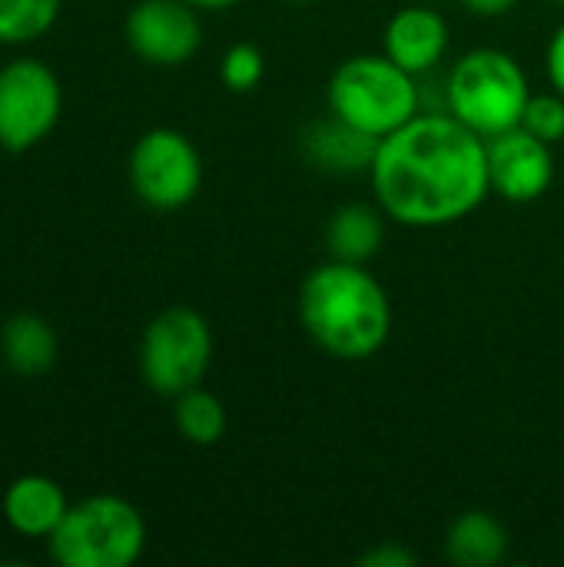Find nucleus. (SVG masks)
Here are the masks:
<instances>
[{"mask_svg":"<svg viewBox=\"0 0 564 567\" xmlns=\"http://www.w3.org/2000/svg\"><path fill=\"white\" fill-rule=\"evenodd\" d=\"M462 10L475 13V17H485V20H495V17H505L519 7V0H459Z\"/></svg>","mask_w":564,"mask_h":567,"instance_id":"23","label":"nucleus"},{"mask_svg":"<svg viewBox=\"0 0 564 567\" xmlns=\"http://www.w3.org/2000/svg\"><path fill=\"white\" fill-rule=\"evenodd\" d=\"M186 3H193L196 10H229L243 0H186Z\"/></svg>","mask_w":564,"mask_h":567,"instance_id":"24","label":"nucleus"},{"mask_svg":"<svg viewBox=\"0 0 564 567\" xmlns=\"http://www.w3.org/2000/svg\"><path fill=\"white\" fill-rule=\"evenodd\" d=\"M173 422L180 429V435L189 442V445H199V449H209L216 442H223L226 435V405L223 399H216L213 392H206L203 385L183 392L173 399Z\"/></svg>","mask_w":564,"mask_h":567,"instance_id":"17","label":"nucleus"},{"mask_svg":"<svg viewBox=\"0 0 564 567\" xmlns=\"http://www.w3.org/2000/svg\"><path fill=\"white\" fill-rule=\"evenodd\" d=\"M545 73H548L552 90H558L564 96V20L555 27L552 40L545 47Z\"/></svg>","mask_w":564,"mask_h":567,"instance_id":"22","label":"nucleus"},{"mask_svg":"<svg viewBox=\"0 0 564 567\" xmlns=\"http://www.w3.org/2000/svg\"><path fill=\"white\" fill-rule=\"evenodd\" d=\"M60 113L63 86L47 63L20 56L0 66V150H33L53 133Z\"/></svg>","mask_w":564,"mask_h":567,"instance_id":"8","label":"nucleus"},{"mask_svg":"<svg viewBox=\"0 0 564 567\" xmlns=\"http://www.w3.org/2000/svg\"><path fill=\"white\" fill-rule=\"evenodd\" d=\"M386 213L369 203H346L326 219V249L329 259L366 266L386 239Z\"/></svg>","mask_w":564,"mask_h":567,"instance_id":"14","label":"nucleus"},{"mask_svg":"<svg viewBox=\"0 0 564 567\" xmlns=\"http://www.w3.org/2000/svg\"><path fill=\"white\" fill-rule=\"evenodd\" d=\"M552 3H562V7H564V0H552Z\"/></svg>","mask_w":564,"mask_h":567,"instance_id":"26","label":"nucleus"},{"mask_svg":"<svg viewBox=\"0 0 564 567\" xmlns=\"http://www.w3.org/2000/svg\"><path fill=\"white\" fill-rule=\"evenodd\" d=\"M0 355L17 375H43L57 362V332L33 312L10 316L0 329Z\"/></svg>","mask_w":564,"mask_h":567,"instance_id":"16","label":"nucleus"},{"mask_svg":"<svg viewBox=\"0 0 564 567\" xmlns=\"http://www.w3.org/2000/svg\"><path fill=\"white\" fill-rule=\"evenodd\" d=\"M286 3H312V0H286Z\"/></svg>","mask_w":564,"mask_h":567,"instance_id":"25","label":"nucleus"},{"mask_svg":"<svg viewBox=\"0 0 564 567\" xmlns=\"http://www.w3.org/2000/svg\"><path fill=\"white\" fill-rule=\"evenodd\" d=\"M60 17V0H0V43H30Z\"/></svg>","mask_w":564,"mask_h":567,"instance_id":"18","label":"nucleus"},{"mask_svg":"<svg viewBox=\"0 0 564 567\" xmlns=\"http://www.w3.org/2000/svg\"><path fill=\"white\" fill-rule=\"evenodd\" d=\"M66 512L70 498L63 485L47 475H23L3 492V522L23 538H50Z\"/></svg>","mask_w":564,"mask_h":567,"instance_id":"12","label":"nucleus"},{"mask_svg":"<svg viewBox=\"0 0 564 567\" xmlns=\"http://www.w3.org/2000/svg\"><path fill=\"white\" fill-rule=\"evenodd\" d=\"M329 113L366 136L386 140L422 113L419 76L386 53H356L329 76Z\"/></svg>","mask_w":564,"mask_h":567,"instance_id":"3","label":"nucleus"},{"mask_svg":"<svg viewBox=\"0 0 564 567\" xmlns=\"http://www.w3.org/2000/svg\"><path fill=\"white\" fill-rule=\"evenodd\" d=\"M130 50L150 66H183L203 43L199 10L186 0H140L123 23Z\"/></svg>","mask_w":564,"mask_h":567,"instance_id":"9","label":"nucleus"},{"mask_svg":"<svg viewBox=\"0 0 564 567\" xmlns=\"http://www.w3.org/2000/svg\"><path fill=\"white\" fill-rule=\"evenodd\" d=\"M529 133H535L545 143H562L564 140V96L558 90H545V93H532L529 106L522 113V123Z\"/></svg>","mask_w":564,"mask_h":567,"instance_id":"20","label":"nucleus"},{"mask_svg":"<svg viewBox=\"0 0 564 567\" xmlns=\"http://www.w3.org/2000/svg\"><path fill=\"white\" fill-rule=\"evenodd\" d=\"M376 146L379 140L376 136H366L359 133L356 126L342 123L339 116H326V120H316L306 136H302V153L306 159L322 169V173H332V176H346V173H369L372 159H376Z\"/></svg>","mask_w":564,"mask_h":567,"instance_id":"13","label":"nucleus"},{"mask_svg":"<svg viewBox=\"0 0 564 567\" xmlns=\"http://www.w3.org/2000/svg\"><path fill=\"white\" fill-rule=\"evenodd\" d=\"M416 565H419V558H416L409 548L396 545V542H386V545H379V548H372V551H366V555L359 558V567H416Z\"/></svg>","mask_w":564,"mask_h":567,"instance_id":"21","label":"nucleus"},{"mask_svg":"<svg viewBox=\"0 0 564 567\" xmlns=\"http://www.w3.org/2000/svg\"><path fill=\"white\" fill-rule=\"evenodd\" d=\"M146 548V518L120 495H93L63 515L50 535V555L60 567H130Z\"/></svg>","mask_w":564,"mask_h":567,"instance_id":"5","label":"nucleus"},{"mask_svg":"<svg viewBox=\"0 0 564 567\" xmlns=\"http://www.w3.org/2000/svg\"><path fill=\"white\" fill-rule=\"evenodd\" d=\"M449 50V23L439 10L412 3L389 17L382 30V53L412 76H425Z\"/></svg>","mask_w":564,"mask_h":567,"instance_id":"11","label":"nucleus"},{"mask_svg":"<svg viewBox=\"0 0 564 567\" xmlns=\"http://www.w3.org/2000/svg\"><path fill=\"white\" fill-rule=\"evenodd\" d=\"M306 336L339 362L379 355L392 336V302L369 266L329 259L316 266L296 302Z\"/></svg>","mask_w":564,"mask_h":567,"instance_id":"2","label":"nucleus"},{"mask_svg":"<svg viewBox=\"0 0 564 567\" xmlns=\"http://www.w3.org/2000/svg\"><path fill=\"white\" fill-rule=\"evenodd\" d=\"M489 186L495 196L515 206L542 199L555 183V153L552 143L539 140L525 126H512L485 140Z\"/></svg>","mask_w":564,"mask_h":567,"instance_id":"10","label":"nucleus"},{"mask_svg":"<svg viewBox=\"0 0 564 567\" xmlns=\"http://www.w3.org/2000/svg\"><path fill=\"white\" fill-rule=\"evenodd\" d=\"M445 558L459 567L502 565L509 558V532L492 512H462L445 532Z\"/></svg>","mask_w":564,"mask_h":567,"instance_id":"15","label":"nucleus"},{"mask_svg":"<svg viewBox=\"0 0 564 567\" xmlns=\"http://www.w3.org/2000/svg\"><path fill=\"white\" fill-rule=\"evenodd\" d=\"M136 359L146 389L163 399H176L206 379L213 362V329L189 306L163 309L143 329Z\"/></svg>","mask_w":564,"mask_h":567,"instance_id":"6","label":"nucleus"},{"mask_svg":"<svg viewBox=\"0 0 564 567\" xmlns=\"http://www.w3.org/2000/svg\"><path fill=\"white\" fill-rule=\"evenodd\" d=\"M266 76V56L256 43H233L226 53H223V63H219V80L226 90L233 93H249L263 83Z\"/></svg>","mask_w":564,"mask_h":567,"instance_id":"19","label":"nucleus"},{"mask_svg":"<svg viewBox=\"0 0 564 567\" xmlns=\"http://www.w3.org/2000/svg\"><path fill=\"white\" fill-rule=\"evenodd\" d=\"M130 183L150 209H183L203 186V156L196 143L173 126L146 130L130 150Z\"/></svg>","mask_w":564,"mask_h":567,"instance_id":"7","label":"nucleus"},{"mask_svg":"<svg viewBox=\"0 0 564 567\" xmlns=\"http://www.w3.org/2000/svg\"><path fill=\"white\" fill-rule=\"evenodd\" d=\"M379 209L409 229H442L489 196L485 140L445 113H419L376 146L369 166Z\"/></svg>","mask_w":564,"mask_h":567,"instance_id":"1","label":"nucleus"},{"mask_svg":"<svg viewBox=\"0 0 564 567\" xmlns=\"http://www.w3.org/2000/svg\"><path fill=\"white\" fill-rule=\"evenodd\" d=\"M532 86L522 63L495 47L469 50L455 60L445 80V106L482 140L522 123Z\"/></svg>","mask_w":564,"mask_h":567,"instance_id":"4","label":"nucleus"}]
</instances>
